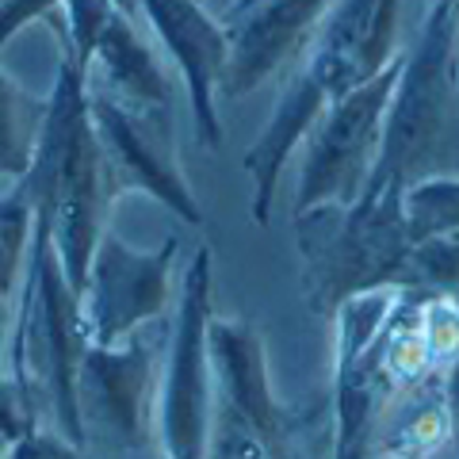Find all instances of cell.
<instances>
[{"label":"cell","instance_id":"obj_16","mask_svg":"<svg viewBox=\"0 0 459 459\" xmlns=\"http://www.w3.org/2000/svg\"><path fill=\"white\" fill-rule=\"evenodd\" d=\"M4 459H92L89 448L65 440L62 433H42V429H27V433L12 444Z\"/></svg>","mask_w":459,"mask_h":459},{"label":"cell","instance_id":"obj_17","mask_svg":"<svg viewBox=\"0 0 459 459\" xmlns=\"http://www.w3.org/2000/svg\"><path fill=\"white\" fill-rule=\"evenodd\" d=\"M27 429H35V413L27 410V402H23L16 383L0 379V433H4L8 440H20Z\"/></svg>","mask_w":459,"mask_h":459},{"label":"cell","instance_id":"obj_14","mask_svg":"<svg viewBox=\"0 0 459 459\" xmlns=\"http://www.w3.org/2000/svg\"><path fill=\"white\" fill-rule=\"evenodd\" d=\"M35 246V199L27 184L16 180V188L0 195V291H16L23 253Z\"/></svg>","mask_w":459,"mask_h":459},{"label":"cell","instance_id":"obj_12","mask_svg":"<svg viewBox=\"0 0 459 459\" xmlns=\"http://www.w3.org/2000/svg\"><path fill=\"white\" fill-rule=\"evenodd\" d=\"M47 119V100H27L0 69V177H27L39 150V131Z\"/></svg>","mask_w":459,"mask_h":459},{"label":"cell","instance_id":"obj_9","mask_svg":"<svg viewBox=\"0 0 459 459\" xmlns=\"http://www.w3.org/2000/svg\"><path fill=\"white\" fill-rule=\"evenodd\" d=\"M211 371L214 394L226 398L264 437L268 455L287 452V413L272 394L264 341L249 322L211 318Z\"/></svg>","mask_w":459,"mask_h":459},{"label":"cell","instance_id":"obj_19","mask_svg":"<svg viewBox=\"0 0 459 459\" xmlns=\"http://www.w3.org/2000/svg\"><path fill=\"white\" fill-rule=\"evenodd\" d=\"M12 341H16V314H12V295L0 291V356L12 352Z\"/></svg>","mask_w":459,"mask_h":459},{"label":"cell","instance_id":"obj_8","mask_svg":"<svg viewBox=\"0 0 459 459\" xmlns=\"http://www.w3.org/2000/svg\"><path fill=\"white\" fill-rule=\"evenodd\" d=\"M337 0H256L253 8L226 20L230 57L219 92L246 96L264 84L291 57L310 50Z\"/></svg>","mask_w":459,"mask_h":459},{"label":"cell","instance_id":"obj_3","mask_svg":"<svg viewBox=\"0 0 459 459\" xmlns=\"http://www.w3.org/2000/svg\"><path fill=\"white\" fill-rule=\"evenodd\" d=\"M157 418L169 459H204L214 406L211 371V249L199 246L184 268L177 322L165 341Z\"/></svg>","mask_w":459,"mask_h":459},{"label":"cell","instance_id":"obj_13","mask_svg":"<svg viewBox=\"0 0 459 459\" xmlns=\"http://www.w3.org/2000/svg\"><path fill=\"white\" fill-rule=\"evenodd\" d=\"M398 291H429L459 299V238H429L410 246L394 276Z\"/></svg>","mask_w":459,"mask_h":459},{"label":"cell","instance_id":"obj_6","mask_svg":"<svg viewBox=\"0 0 459 459\" xmlns=\"http://www.w3.org/2000/svg\"><path fill=\"white\" fill-rule=\"evenodd\" d=\"M177 238L153 253H142L134 246L104 230L100 246L92 253L89 280H84V325H89L92 344H123L134 337L142 325H153L169 310V268L177 256Z\"/></svg>","mask_w":459,"mask_h":459},{"label":"cell","instance_id":"obj_18","mask_svg":"<svg viewBox=\"0 0 459 459\" xmlns=\"http://www.w3.org/2000/svg\"><path fill=\"white\" fill-rule=\"evenodd\" d=\"M57 4H62V0H0V47H4L12 35H20L31 20L54 12Z\"/></svg>","mask_w":459,"mask_h":459},{"label":"cell","instance_id":"obj_1","mask_svg":"<svg viewBox=\"0 0 459 459\" xmlns=\"http://www.w3.org/2000/svg\"><path fill=\"white\" fill-rule=\"evenodd\" d=\"M455 47H459V0H437L425 20L418 47L406 50L383 123L379 161L368 188L413 184L429 177L444 150V126L455 89ZM364 188V192H368Z\"/></svg>","mask_w":459,"mask_h":459},{"label":"cell","instance_id":"obj_7","mask_svg":"<svg viewBox=\"0 0 459 459\" xmlns=\"http://www.w3.org/2000/svg\"><path fill=\"white\" fill-rule=\"evenodd\" d=\"M115 4L123 12H131L138 4L142 16L150 20L157 39H161V47L169 50L172 62H177L184 89H188L195 134L214 150L222 142L214 92H219V84H222L226 57H230L226 23L211 16L204 0H115Z\"/></svg>","mask_w":459,"mask_h":459},{"label":"cell","instance_id":"obj_20","mask_svg":"<svg viewBox=\"0 0 459 459\" xmlns=\"http://www.w3.org/2000/svg\"><path fill=\"white\" fill-rule=\"evenodd\" d=\"M272 459H303V455H295L291 448H287V452H280V455H272Z\"/></svg>","mask_w":459,"mask_h":459},{"label":"cell","instance_id":"obj_4","mask_svg":"<svg viewBox=\"0 0 459 459\" xmlns=\"http://www.w3.org/2000/svg\"><path fill=\"white\" fill-rule=\"evenodd\" d=\"M157 341L89 344L77 368V421L84 448L131 459L146 444Z\"/></svg>","mask_w":459,"mask_h":459},{"label":"cell","instance_id":"obj_11","mask_svg":"<svg viewBox=\"0 0 459 459\" xmlns=\"http://www.w3.org/2000/svg\"><path fill=\"white\" fill-rule=\"evenodd\" d=\"M402 222L410 246L429 238H459V177L429 172L402 188Z\"/></svg>","mask_w":459,"mask_h":459},{"label":"cell","instance_id":"obj_2","mask_svg":"<svg viewBox=\"0 0 459 459\" xmlns=\"http://www.w3.org/2000/svg\"><path fill=\"white\" fill-rule=\"evenodd\" d=\"M402 62H406V54H394L376 77L360 81L341 100H333L329 111L314 123V131L307 134V161L303 180H299L295 214L318 207H352L364 195L379 161L383 123Z\"/></svg>","mask_w":459,"mask_h":459},{"label":"cell","instance_id":"obj_15","mask_svg":"<svg viewBox=\"0 0 459 459\" xmlns=\"http://www.w3.org/2000/svg\"><path fill=\"white\" fill-rule=\"evenodd\" d=\"M204 459H272L268 444L256 429L230 406L226 398L214 394L211 406V429H207V455Z\"/></svg>","mask_w":459,"mask_h":459},{"label":"cell","instance_id":"obj_5","mask_svg":"<svg viewBox=\"0 0 459 459\" xmlns=\"http://www.w3.org/2000/svg\"><path fill=\"white\" fill-rule=\"evenodd\" d=\"M84 89H89V119L115 195L126 188H142L153 199H161L188 226L204 222V211H199L188 180L172 157V115L134 111L92 84H84Z\"/></svg>","mask_w":459,"mask_h":459},{"label":"cell","instance_id":"obj_10","mask_svg":"<svg viewBox=\"0 0 459 459\" xmlns=\"http://www.w3.org/2000/svg\"><path fill=\"white\" fill-rule=\"evenodd\" d=\"M89 84L134 111L172 115L169 74L161 69V62H157L153 47H146V39L134 31L131 16H126L119 4H115L104 35L96 42V54L89 65Z\"/></svg>","mask_w":459,"mask_h":459}]
</instances>
